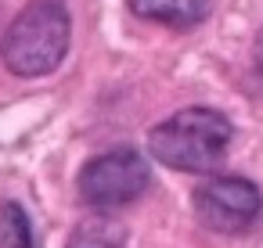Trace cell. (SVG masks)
<instances>
[{"mask_svg": "<svg viewBox=\"0 0 263 248\" xmlns=\"http://www.w3.org/2000/svg\"><path fill=\"white\" fill-rule=\"evenodd\" d=\"M69 36H72V22L65 0H29L0 40V58L15 76L36 79L62 65L69 51Z\"/></svg>", "mask_w": 263, "mask_h": 248, "instance_id": "obj_1", "label": "cell"}, {"mask_svg": "<svg viewBox=\"0 0 263 248\" xmlns=\"http://www.w3.org/2000/svg\"><path fill=\"white\" fill-rule=\"evenodd\" d=\"M231 144V119L216 108H184L148 133V151L170 169L209 173Z\"/></svg>", "mask_w": 263, "mask_h": 248, "instance_id": "obj_2", "label": "cell"}, {"mask_svg": "<svg viewBox=\"0 0 263 248\" xmlns=\"http://www.w3.org/2000/svg\"><path fill=\"white\" fill-rule=\"evenodd\" d=\"M152 183L148 162L134 148H116L108 155L90 158L80 169V198L94 209H119L144 194Z\"/></svg>", "mask_w": 263, "mask_h": 248, "instance_id": "obj_3", "label": "cell"}, {"mask_svg": "<svg viewBox=\"0 0 263 248\" xmlns=\"http://www.w3.org/2000/svg\"><path fill=\"white\" fill-rule=\"evenodd\" d=\"M259 191L256 183L241 176H213L195 191V212L198 223L216 230V234H241L256 223L259 216Z\"/></svg>", "mask_w": 263, "mask_h": 248, "instance_id": "obj_4", "label": "cell"}, {"mask_svg": "<svg viewBox=\"0 0 263 248\" xmlns=\"http://www.w3.org/2000/svg\"><path fill=\"white\" fill-rule=\"evenodd\" d=\"M126 4L134 15L170 26V29H191L209 11V0H126Z\"/></svg>", "mask_w": 263, "mask_h": 248, "instance_id": "obj_5", "label": "cell"}, {"mask_svg": "<svg viewBox=\"0 0 263 248\" xmlns=\"http://www.w3.org/2000/svg\"><path fill=\"white\" fill-rule=\"evenodd\" d=\"M65 248H126V230L112 216H87L72 226Z\"/></svg>", "mask_w": 263, "mask_h": 248, "instance_id": "obj_6", "label": "cell"}, {"mask_svg": "<svg viewBox=\"0 0 263 248\" xmlns=\"http://www.w3.org/2000/svg\"><path fill=\"white\" fill-rule=\"evenodd\" d=\"M0 244L4 248H33V226L22 205L4 201L0 205Z\"/></svg>", "mask_w": 263, "mask_h": 248, "instance_id": "obj_7", "label": "cell"}, {"mask_svg": "<svg viewBox=\"0 0 263 248\" xmlns=\"http://www.w3.org/2000/svg\"><path fill=\"white\" fill-rule=\"evenodd\" d=\"M256 61H259V69H263V33L256 36Z\"/></svg>", "mask_w": 263, "mask_h": 248, "instance_id": "obj_8", "label": "cell"}]
</instances>
